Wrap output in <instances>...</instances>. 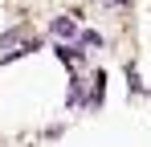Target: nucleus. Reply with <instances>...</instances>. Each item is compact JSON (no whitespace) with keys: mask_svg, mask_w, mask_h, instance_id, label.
I'll use <instances>...</instances> for the list:
<instances>
[{"mask_svg":"<svg viewBox=\"0 0 151 147\" xmlns=\"http://www.w3.org/2000/svg\"><path fill=\"white\" fill-rule=\"evenodd\" d=\"M78 41L86 49H102V33H94V29H86V33H78Z\"/></svg>","mask_w":151,"mask_h":147,"instance_id":"nucleus-3","label":"nucleus"},{"mask_svg":"<svg viewBox=\"0 0 151 147\" xmlns=\"http://www.w3.org/2000/svg\"><path fill=\"white\" fill-rule=\"evenodd\" d=\"M57 57H61V61H70V66H74L78 57H82V49H74V45H57Z\"/></svg>","mask_w":151,"mask_h":147,"instance_id":"nucleus-4","label":"nucleus"},{"mask_svg":"<svg viewBox=\"0 0 151 147\" xmlns=\"http://www.w3.org/2000/svg\"><path fill=\"white\" fill-rule=\"evenodd\" d=\"M21 37H25V29H12V33H4V37H0V49H8V45H17V41H21Z\"/></svg>","mask_w":151,"mask_h":147,"instance_id":"nucleus-6","label":"nucleus"},{"mask_svg":"<svg viewBox=\"0 0 151 147\" xmlns=\"http://www.w3.org/2000/svg\"><path fill=\"white\" fill-rule=\"evenodd\" d=\"M82 86H86L82 78H74V82H70V106H78V102H82Z\"/></svg>","mask_w":151,"mask_h":147,"instance_id":"nucleus-5","label":"nucleus"},{"mask_svg":"<svg viewBox=\"0 0 151 147\" xmlns=\"http://www.w3.org/2000/svg\"><path fill=\"white\" fill-rule=\"evenodd\" d=\"M53 33H57V37H78V24L70 21V17H57V21H53Z\"/></svg>","mask_w":151,"mask_h":147,"instance_id":"nucleus-2","label":"nucleus"},{"mask_svg":"<svg viewBox=\"0 0 151 147\" xmlns=\"http://www.w3.org/2000/svg\"><path fill=\"white\" fill-rule=\"evenodd\" d=\"M127 86H131V90H139V74H135V66H127Z\"/></svg>","mask_w":151,"mask_h":147,"instance_id":"nucleus-7","label":"nucleus"},{"mask_svg":"<svg viewBox=\"0 0 151 147\" xmlns=\"http://www.w3.org/2000/svg\"><path fill=\"white\" fill-rule=\"evenodd\" d=\"M102 98H106V74H90V98H86V106L94 110V106H102Z\"/></svg>","mask_w":151,"mask_h":147,"instance_id":"nucleus-1","label":"nucleus"},{"mask_svg":"<svg viewBox=\"0 0 151 147\" xmlns=\"http://www.w3.org/2000/svg\"><path fill=\"white\" fill-rule=\"evenodd\" d=\"M106 4H131V0H106Z\"/></svg>","mask_w":151,"mask_h":147,"instance_id":"nucleus-8","label":"nucleus"}]
</instances>
